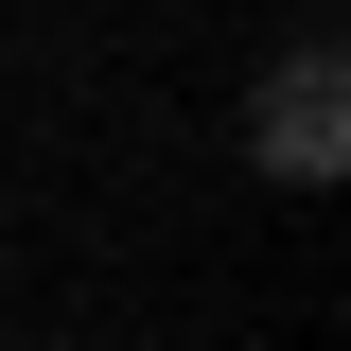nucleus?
<instances>
[{"label": "nucleus", "instance_id": "f257e3e1", "mask_svg": "<svg viewBox=\"0 0 351 351\" xmlns=\"http://www.w3.org/2000/svg\"><path fill=\"white\" fill-rule=\"evenodd\" d=\"M334 158H351V71H334V53H281V71L246 88V176L334 193Z\"/></svg>", "mask_w": 351, "mask_h": 351}]
</instances>
